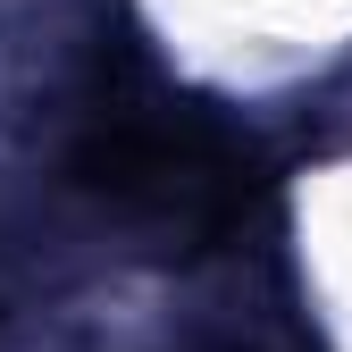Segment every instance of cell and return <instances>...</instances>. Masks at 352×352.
Masks as SVG:
<instances>
[{
    "instance_id": "6da1fadb",
    "label": "cell",
    "mask_w": 352,
    "mask_h": 352,
    "mask_svg": "<svg viewBox=\"0 0 352 352\" xmlns=\"http://www.w3.org/2000/svg\"><path fill=\"white\" fill-rule=\"evenodd\" d=\"M67 185L93 193L101 210L135 218V227L210 243L227 235L252 201V143L227 135L201 109H176L168 93L143 84H101L76 118L67 143Z\"/></svg>"
}]
</instances>
